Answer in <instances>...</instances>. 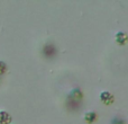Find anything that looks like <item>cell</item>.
<instances>
[{
  "mask_svg": "<svg viewBox=\"0 0 128 124\" xmlns=\"http://www.w3.org/2000/svg\"><path fill=\"white\" fill-rule=\"evenodd\" d=\"M82 91L80 90L79 88H74L72 91L70 93V95H68V98L70 99H72V100H74V102H78L79 103L80 100L82 99Z\"/></svg>",
  "mask_w": 128,
  "mask_h": 124,
  "instance_id": "cell-3",
  "label": "cell"
},
{
  "mask_svg": "<svg viewBox=\"0 0 128 124\" xmlns=\"http://www.w3.org/2000/svg\"><path fill=\"white\" fill-rule=\"evenodd\" d=\"M7 70H8V67H7V63L4 61L0 60V77L1 76H4V73L7 72Z\"/></svg>",
  "mask_w": 128,
  "mask_h": 124,
  "instance_id": "cell-7",
  "label": "cell"
},
{
  "mask_svg": "<svg viewBox=\"0 0 128 124\" xmlns=\"http://www.w3.org/2000/svg\"><path fill=\"white\" fill-rule=\"evenodd\" d=\"M43 54L46 58H53L56 54V47L53 44H45L43 46Z\"/></svg>",
  "mask_w": 128,
  "mask_h": 124,
  "instance_id": "cell-1",
  "label": "cell"
},
{
  "mask_svg": "<svg viewBox=\"0 0 128 124\" xmlns=\"http://www.w3.org/2000/svg\"><path fill=\"white\" fill-rule=\"evenodd\" d=\"M111 124H126V122L122 117H114L111 121Z\"/></svg>",
  "mask_w": 128,
  "mask_h": 124,
  "instance_id": "cell-8",
  "label": "cell"
},
{
  "mask_svg": "<svg viewBox=\"0 0 128 124\" xmlns=\"http://www.w3.org/2000/svg\"><path fill=\"white\" fill-rule=\"evenodd\" d=\"M84 120L88 123H93L97 120V114L93 113V112H88V113L84 115Z\"/></svg>",
  "mask_w": 128,
  "mask_h": 124,
  "instance_id": "cell-6",
  "label": "cell"
},
{
  "mask_svg": "<svg viewBox=\"0 0 128 124\" xmlns=\"http://www.w3.org/2000/svg\"><path fill=\"white\" fill-rule=\"evenodd\" d=\"M12 117L6 111H0V124H11Z\"/></svg>",
  "mask_w": 128,
  "mask_h": 124,
  "instance_id": "cell-2",
  "label": "cell"
},
{
  "mask_svg": "<svg viewBox=\"0 0 128 124\" xmlns=\"http://www.w3.org/2000/svg\"><path fill=\"white\" fill-rule=\"evenodd\" d=\"M128 40V36L126 34L124 33V32H118L117 34H116V42L118 43V44H125V43L127 42Z\"/></svg>",
  "mask_w": 128,
  "mask_h": 124,
  "instance_id": "cell-5",
  "label": "cell"
},
{
  "mask_svg": "<svg viewBox=\"0 0 128 124\" xmlns=\"http://www.w3.org/2000/svg\"><path fill=\"white\" fill-rule=\"evenodd\" d=\"M100 99L106 105H109L114 102V96L111 95L110 93H108V91H102V93L100 94Z\"/></svg>",
  "mask_w": 128,
  "mask_h": 124,
  "instance_id": "cell-4",
  "label": "cell"
}]
</instances>
